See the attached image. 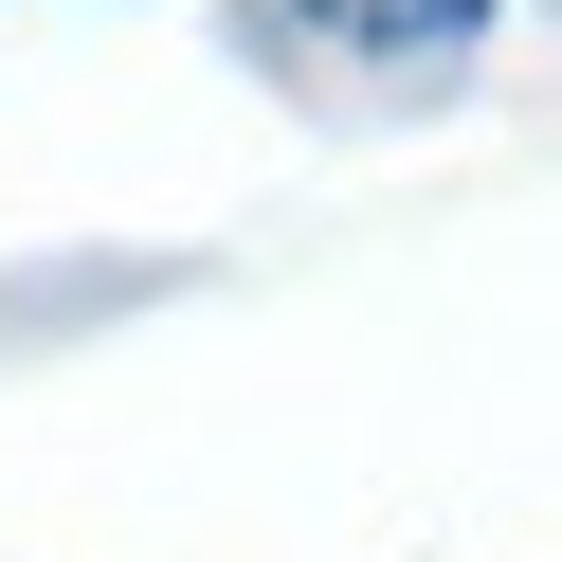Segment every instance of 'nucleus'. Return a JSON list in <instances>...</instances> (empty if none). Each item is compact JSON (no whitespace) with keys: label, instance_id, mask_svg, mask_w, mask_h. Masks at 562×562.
<instances>
[{"label":"nucleus","instance_id":"f257e3e1","mask_svg":"<svg viewBox=\"0 0 562 562\" xmlns=\"http://www.w3.org/2000/svg\"><path fill=\"white\" fill-rule=\"evenodd\" d=\"M255 37L308 74H453L490 37V0H255Z\"/></svg>","mask_w":562,"mask_h":562}]
</instances>
